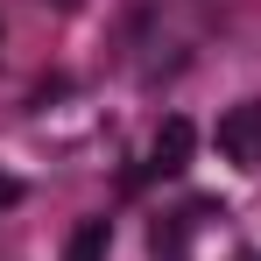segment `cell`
<instances>
[{
    "mask_svg": "<svg viewBox=\"0 0 261 261\" xmlns=\"http://www.w3.org/2000/svg\"><path fill=\"white\" fill-rule=\"evenodd\" d=\"M14 198H21V184H14V176H0V205H14Z\"/></svg>",
    "mask_w": 261,
    "mask_h": 261,
    "instance_id": "4",
    "label": "cell"
},
{
    "mask_svg": "<svg viewBox=\"0 0 261 261\" xmlns=\"http://www.w3.org/2000/svg\"><path fill=\"white\" fill-rule=\"evenodd\" d=\"M212 141H219V155H226V163H240V170H261V99H240L233 113H219Z\"/></svg>",
    "mask_w": 261,
    "mask_h": 261,
    "instance_id": "1",
    "label": "cell"
},
{
    "mask_svg": "<svg viewBox=\"0 0 261 261\" xmlns=\"http://www.w3.org/2000/svg\"><path fill=\"white\" fill-rule=\"evenodd\" d=\"M57 7H78V0H57Z\"/></svg>",
    "mask_w": 261,
    "mask_h": 261,
    "instance_id": "5",
    "label": "cell"
},
{
    "mask_svg": "<svg viewBox=\"0 0 261 261\" xmlns=\"http://www.w3.org/2000/svg\"><path fill=\"white\" fill-rule=\"evenodd\" d=\"M106 254H113V226L106 219H85L71 233V247H64V261H106Z\"/></svg>",
    "mask_w": 261,
    "mask_h": 261,
    "instance_id": "3",
    "label": "cell"
},
{
    "mask_svg": "<svg viewBox=\"0 0 261 261\" xmlns=\"http://www.w3.org/2000/svg\"><path fill=\"white\" fill-rule=\"evenodd\" d=\"M191 148H198V127H191L184 113H170V120L155 127V141H148V176H184L191 170Z\"/></svg>",
    "mask_w": 261,
    "mask_h": 261,
    "instance_id": "2",
    "label": "cell"
},
{
    "mask_svg": "<svg viewBox=\"0 0 261 261\" xmlns=\"http://www.w3.org/2000/svg\"><path fill=\"white\" fill-rule=\"evenodd\" d=\"M240 261H261V254H240Z\"/></svg>",
    "mask_w": 261,
    "mask_h": 261,
    "instance_id": "6",
    "label": "cell"
}]
</instances>
